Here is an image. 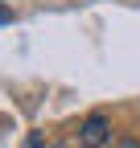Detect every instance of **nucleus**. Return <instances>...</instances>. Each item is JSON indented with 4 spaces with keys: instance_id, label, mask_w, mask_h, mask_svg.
<instances>
[{
    "instance_id": "20e7f679",
    "label": "nucleus",
    "mask_w": 140,
    "mask_h": 148,
    "mask_svg": "<svg viewBox=\"0 0 140 148\" xmlns=\"http://www.w3.org/2000/svg\"><path fill=\"white\" fill-rule=\"evenodd\" d=\"M115 148H140V140H119Z\"/></svg>"
},
{
    "instance_id": "f257e3e1",
    "label": "nucleus",
    "mask_w": 140,
    "mask_h": 148,
    "mask_svg": "<svg viewBox=\"0 0 140 148\" xmlns=\"http://www.w3.org/2000/svg\"><path fill=\"white\" fill-rule=\"evenodd\" d=\"M103 144H111V119L95 111V115H86V119H82L74 148H103Z\"/></svg>"
},
{
    "instance_id": "7ed1b4c3",
    "label": "nucleus",
    "mask_w": 140,
    "mask_h": 148,
    "mask_svg": "<svg viewBox=\"0 0 140 148\" xmlns=\"http://www.w3.org/2000/svg\"><path fill=\"white\" fill-rule=\"evenodd\" d=\"M25 148H41V132H33V136H29V144H25Z\"/></svg>"
},
{
    "instance_id": "f03ea898",
    "label": "nucleus",
    "mask_w": 140,
    "mask_h": 148,
    "mask_svg": "<svg viewBox=\"0 0 140 148\" xmlns=\"http://www.w3.org/2000/svg\"><path fill=\"white\" fill-rule=\"evenodd\" d=\"M8 21H12V8L4 4V0H0V25H8Z\"/></svg>"
}]
</instances>
